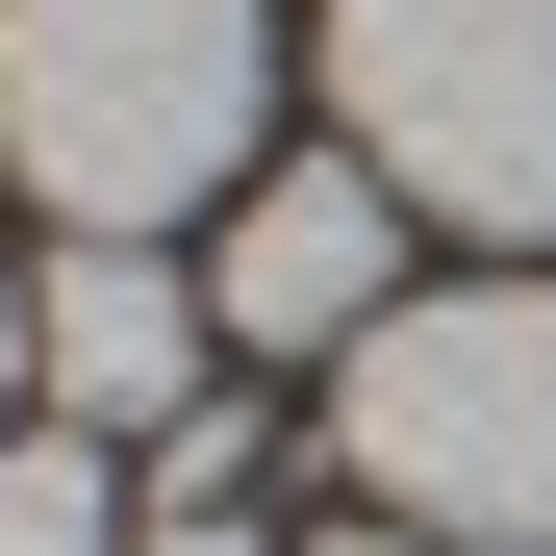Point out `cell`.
I'll list each match as a JSON object with an SVG mask.
<instances>
[{
  "mask_svg": "<svg viewBox=\"0 0 556 556\" xmlns=\"http://www.w3.org/2000/svg\"><path fill=\"white\" fill-rule=\"evenodd\" d=\"M329 152H380L405 228H556V0H329Z\"/></svg>",
  "mask_w": 556,
  "mask_h": 556,
  "instance_id": "3",
  "label": "cell"
},
{
  "mask_svg": "<svg viewBox=\"0 0 556 556\" xmlns=\"http://www.w3.org/2000/svg\"><path fill=\"white\" fill-rule=\"evenodd\" d=\"M405 304V203H380V152H278L253 203L203 228V329L228 354H354Z\"/></svg>",
  "mask_w": 556,
  "mask_h": 556,
  "instance_id": "4",
  "label": "cell"
},
{
  "mask_svg": "<svg viewBox=\"0 0 556 556\" xmlns=\"http://www.w3.org/2000/svg\"><path fill=\"white\" fill-rule=\"evenodd\" d=\"M203 354H228V329H203V278H177L152 228H76V253L26 278V380H51V430H102V455L203 405Z\"/></svg>",
  "mask_w": 556,
  "mask_h": 556,
  "instance_id": "5",
  "label": "cell"
},
{
  "mask_svg": "<svg viewBox=\"0 0 556 556\" xmlns=\"http://www.w3.org/2000/svg\"><path fill=\"white\" fill-rule=\"evenodd\" d=\"M329 455L430 556H556V278H405L329 354Z\"/></svg>",
  "mask_w": 556,
  "mask_h": 556,
  "instance_id": "2",
  "label": "cell"
},
{
  "mask_svg": "<svg viewBox=\"0 0 556 556\" xmlns=\"http://www.w3.org/2000/svg\"><path fill=\"white\" fill-rule=\"evenodd\" d=\"M0 405H26V278H0Z\"/></svg>",
  "mask_w": 556,
  "mask_h": 556,
  "instance_id": "7",
  "label": "cell"
},
{
  "mask_svg": "<svg viewBox=\"0 0 556 556\" xmlns=\"http://www.w3.org/2000/svg\"><path fill=\"white\" fill-rule=\"evenodd\" d=\"M329 556H430V531H329Z\"/></svg>",
  "mask_w": 556,
  "mask_h": 556,
  "instance_id": "8",
  "label": "cell"
},
{
  "mask_svg": "<svg viewBox=\"0 0 556 556\" xmlns=\"http://www.w3.org/2000/svg\"><path fill=\"white\" fill-rule=\"evenodd\" d=\"M278 127V0H0V152L51 228H177L253 203Z\"/></svg>",
  "mask_w": 556,
  "mask_h": 556,
  "instance_id": "1",
  "label": "cell"
},
{
  "mask_svg": "<svg viewBox=\"0 0 556 556\" xmlns=\"http://www.w3.org/2000/svg\"><path fill=\"white\" fill-rule=\"evenodd\" d=\"M0 556H152V455H102V430H0Z\"/></svg>",
  "mask_w": 556,
  "mask_h": 556,
  "instance_id": "6",
  "label": "cell"
}]
</instances>
